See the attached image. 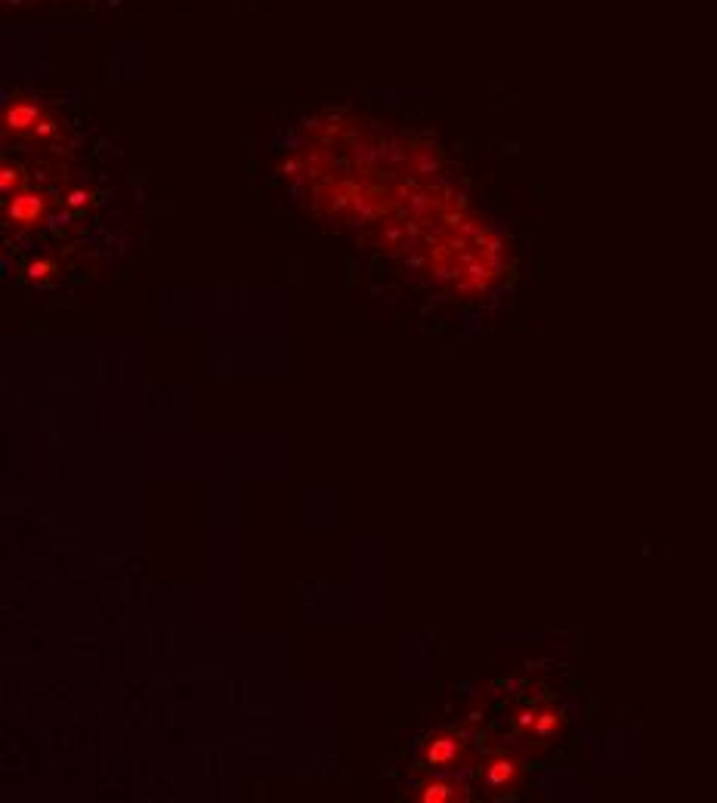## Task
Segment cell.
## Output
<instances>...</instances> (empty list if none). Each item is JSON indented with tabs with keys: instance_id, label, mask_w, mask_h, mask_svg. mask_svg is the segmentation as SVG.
<instances>
[{
	"instance_id": "6da1fadb",
	"label": "cell",
	"mask_w": 717,
	"mask_h": 803,
	"mask_svg": "<svg viewBox=\"0 0 717 803\" xmlns=\"http://www.w3.org/2000/svg\"><path fill=\"white\" fill-rule=\"evenodd\" d=\"M10 214L16 216V220L28 223V220H35V216L41 214V201H37V198H31V195L16 198V201H12V207H10Z\"/></svg>"
},
{
	"instance_id": "7a4b0ae2",
	"label": "cell",
	"mask_w": 717,
	"mask_h": 803,
	"mask_svg": "<svg viewBox=\"0 0 717 803\" xmlns=\"http://www.w3.org/2000/svg\"><path fill=\"white\" fill-rule=\"evenodd\" d=\"M451 757H455V741L439 739V741L430 745V760H433V763H448Z\"/></svg>"
}]
</instances>
